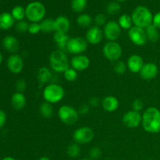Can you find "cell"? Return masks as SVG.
I'll list each match as a JSON object with an SVG mask.
<instances>
[{
  "label": "cell",
  "instance_id": "cell-15",
  "mask_svg": "<svg viewBox=\"0 0 160 160\" xmlns=\"http://www.w3.org/2000/svg\"><path fill=\"white\" fill-rule=\"evenodd\" d=\"M70 66L77 71H84L90 66V59L84 54L77 55L72 57L70 61Z\"/></svg>",
  "mask_w": 160,
  "mask_h": 160
},
{
  "label": "cell",
  "instance_id": "cell-21",
  "mask_svg": "<svg viewBox=\"0 0 160 160\" xmlns=\"http://www.w3.org/2000/svg\"><path fill=\"white\" fill-rule=\"evenodd\" d=\"M27 99L25 95L22 92H16L12 95L11 104L12 108L16 110H21L26 106Z\"/></svg>",
  "mask_w": 160,
  "mask_h": 160
},
{
  "label": "cell",
  "instance_id": "cell-18",
  "mask_svg": "<svg viewBox=\"0 0 160 160\" xmlns=\"http://www.w3.org/2000/svg\"><path fill=\"white\" fill-rule=\"evenodd\" d=\"M70 38L67 34V33L60 32V31H55L53 34V41L56 44L58 49L62 50L67 52V44Z\"/></svg>",
  "mask_w": 160,
  "mask_h": 160
},
{
  "label": "cell",
  "instance_id": "cell-12",
  "mask_svg": "<svg viewBox=\"0 0 160 160\" xmlns=\"http://www.w3.org/2000/svg\"><path fill=\"white\" fill-rule=\"evenodd\" d=\"M122 122L128 128H137L142 125V114L134 110H129L122 117Z\"/></svg>",
  "mask_w": 160,
  "mask_h": 160
},
{
  "label": "cell",
  "instance_id": "cell-52",
  "mask_svg": "<svg viewBox=\"0 0 160 160\" xmlns=\"http://www.w3.org/2000/svg\"><path fill=\"white\" fill-rule=\"evenodd\" d=\"M148 160H153V159H148Z\"/></svg>",
  "mask_w": 160,
  "mask_h": 160
},
{
  "label": "cell",
  "instance_id": "cell-26",
  "mask_svg": "<svg viewBox=\"0 0 160 160\" xmlns=\"http://www.w3.org/2000/svg\"><path fill=\"white\" fill-rule=\"evenodd\" d=\"M39 112L42 117L45 119H49L54 114V109H53L52 104L48 103L47 102H44L40 105L39 107Z\"/></svg>",
  "mask_w": 160,
  "mask_h": 160
},
{
  "label": "cell",
  "instance_id": "cell-13",
  "mask_svg": "<svg viewBox=\"0 0 160 160\" xmlns=\"http://www.w3.org/2000/svg\"><path fill=\"white\" fill-rule=\"evenodd\" d=\"M104 38L103 30L101 29L100 27L92 26L87 31L85 34V39L88 43L91 45H96L99 44L102 41Z\"/></svg>",
  "mask_w": 160,
  "mask_h": 160
},
{
  "label": "cell",
  "instance_id": "cell-47",
  "mask_svg": "<svg viewBox=\"0 0 160 160\" xmlns=\"http://www.w3.org/2000/svg\"><path fill=\"white\" fill-rule=\"evenodd\" d=\"M39 160H50V159L48 157H47V156H42V157H41Z\"/></svg>",
  "mask_w": 160,
  "mask_h": 160
},
{
  "label": "cell",
  "instance_id": "cell-1",
  "mask_svg": "<svg viewBox=\"0 0 160 160\" xmlns=\"http://www.w3.org/2000/svg\"><path fill=\"white\" fill-rule=\"evenodd\" d=\"M143 129L150 134L160 132V110L156 107H148L142 113Z\"/></svg>",
  "mask_w": 160,
  "mask_h": 160
},
{
  "label": "cell",
  "instance_id": "cell-50",
  "mask_svg": "<svg viewBox=\"0 0 160 160\" xmlns=\"http://www.w3.org/2000/svg\"><path fill=\"white\" fill-rule=\"evenodd\" d=\"M117 2H125V1H128V0H117Z\"/></svg>",
  "mask_w": 160,
  "mask_h": 160
},
{
  "label": "cell",
  "instance_id": "cell-27",
  "mask_svg": "<svg viewBox=\"0 0 160 160\" xmlns=\"http://www.w3.org/2000/svg\"><path fill=\"white\" fill-rule=\"evenodd\" d=\"M145 33H146L148 41L151 42H156L159 39V29L154 26L153 24L149 25L145 28Z\"/></svg>",
  "mask_w": 160,
  "mask_h": 160
},
{
  "label": "cell",
  "instance_id": "cell-42",
  "mask_svg": "<svg viewBox=\"0 0 160 160\" xmlns=\"http://www.w3.org/2000/svg\"><path fill=\"white\" fill-rule=\"evenodd\" d=\"M89 110H90V106L89 105L82 104L80 106L79 109H78V112L81 115H85V114L88 113Z\"/></svg>",
  "mask_w": 160,
  "mask_h": 160
},
{
  "label": "cell",
  "instance_id": "cell-28",
  "mask_svg": "<svg viewBox=\"0 0 160 160\" xmlns=\"http://www.w3.org/2000/svg\"><path fill=\"white\" fill-rule=\"evenodd\" d=\"M118 23L120 25V28L121 29L124 30H130L134 24H133L132 18H131V16L128 15V14H122L120 17H119L118 20Z\"/></svg>",
  "mask_w": 160,
  "mask_h": 160
},
{
  "label": "cell",
  "instance_id": "cell-38",
  "mask_svg": "<svg viewBox=\"0 0 160 160\" xmlns=\"http://www.w3.org/2000/svg\"><path fill=\"white\" fill-rule=\"evenodd\" d=\"M102 150L98 147H93L89 152V157L91 159H98L101 156Z\"/></svg>",
  "mask_w": 160,
  "mask_h": 160
},
{
  "label": "cell",
  "instance_id": "cell-3",
  "mask_svg": "<svg viewBox=\"0 0 160 160\" xmlns=\"http://www.w3.org/2000/svg\"><path fill=\"white\" fill-rule=\"evenodd\" d=\"M70 60L67 52L56 49L49 56L50 68L56 73H64L70 67Z\"/></svg>",
  "mask_w": 160,
  "mask_h": 160
},
{
  "label": "cell",
  "instance_id": "cell-44",
  "mask_svg": "<svg viewBox=\"0 0 160 160\" xmlns=\"http://www.w3.org/2000/svg\"><path fill=\"white\" fill-rule=\"evenodd\" d=\"M6 122V113L5 111L0 109V128L4 127Z\"/></svg>",
  "mask_w": 160,
  "mask_h": 160
},
{
  "label": "cell",
  "instance_id": "cell-31",
  "mask_svg": "<svg viewBox=\"0 0 160 160\" xmlns=\"http://www.w3.org/2000/svg\"><path fill=\"white\" fill-rule=\"evenodd\" d=\"M88 5V0H72L71 9L75 12H81L85 9Z\"/></svg>",
  "mask_w": 160,
  "mask_h": 160
},
{
  "label": "cell",
  "instance_id": "cell-10",
  "mask_svg": "<svg viewBox=\"0 0 160 160\" xmlns=\"http://www.w3.org/2000/svg\"><path fill=\"white\" fill-rule=\"evenodd\" d=\"M103 34L104 37L108 42H117L121 34V28L118 22L115 20H109L103 27Z\"/></svg>",
  "mask_w": 160,
  "mask_h": 160
},
{
  "label": "cell",
  "instance_id": "cell-16",
  "mask_svg": "<svg viewBox=\"0 0 160 160\" xmlns=\"http://www.w3.org/2000/svg\"><path fill=\"white\" fill-rule=\"evenodd\" d=\"M158 73H159V69H158L157 65L154 62H150L144 64L139 73L142 79L145 81H151L156 78Z\"/></svg>",
  "mask_w": 160,
  "mask_h": 160
},
{
  "label": "cell",
  "instance_id": "cell-14",
  "mask_svg": "<svg viewBox=\"0 0 160 160\" xmlns=\"http://www.w3.org/2000/svg\"><path fill=\"white\" fill-rule=\"evenodd\" d=\"M23 60L18 54H12L7 59L6 66L11 73L14 74L20 73L23 69Z\"/></svg>",
  "mask_w": 160,
  "mask_h": 160
},
{
  "label": "cell",
  "instance_id": "cell-2",
  "mask_svg": "<svg viewBox=\"0 0 160 160\" xmlns=\"http://www.w3.org/2000/svg\"><path fill=\"white\" fill-rule=\"evenodd\" d=\"M133 24L145 29L147 27L152 24L153 14L151 10L145 6H138L131 13Z\"/></svg>",
  "mask_w": 160,
  "mask_h": 160
},
{
  "label": "cell",
  "instance_id": "cell-49",
  "mask_svg": "<svg viewBox=\"0 0 160 160\" xmlns=\"http://www.w3.org/2000/svg\"><path fill=\"white\" fill-rule=\"evenodd\" d=\"M81 160H92V159H91L90 158H84V159H81Z\"/></svg>",
  "mask_w": 160,
  "mask_h": 160
},
{
  "label": "cell",
  "instance_id": "cell-39",
  "mask_svg": "<svg viewBox=\"0 0 160 160\" xmlns=\"http://www.w3.org/2000/svg\"><path fill=\"white\" fill-rule=\"evenodd\" d=\"M41 26L39 23H30L28 32L31 34H37L41 32Z\"/></svg>",
  "mask_w": 160,
  "mask_h": 160
},
{
  "label": "cell",
  "instance_id": "cell-20",
  "mask_svg": "<svg viewBox=\"0 0 160 160\" xmlns=\"http://www.w3.org/2000/svg\"><path fill=\"white\" fill-rule=\"evenodd\" d=\"M2 46L6 51L9 52L15 53L17 52L20 48V44H19V41L16 37L12 35H7L3 38Z\"/></svg>",
  "mask_w": 160,
  "mask_h": 160
},
{
  "label": "cell",
  "instance_id": "cell-32",
  "mask_svg": "<svg viewBox=\"0 0 160 160\" xmlns=\"http://www.w3.org/2000/svg\"><path fill=\"white\" fill-rule=\"evenodd\" d=\"M67 153L69 157L73 158V159L78 157L80 153H81V147H80V145H78V143L70 144L67 147Z\"/></svg>",
  "mask_w": 160,
  "mask_h": 160
},
{
  "label": "cell",
  "instance_id": "cell-51",
  "mask_svg": "<svg viewBox=\"0 0 160 160\" xmlns=\"http://www.w3.org/2000/svg\"><path fill=\"white\" fill-rule=\"evenodd\" d=\"M106 160H112V159H106Z\"/></svg>",
  "mask_w": 160,
  "mask_h": 160
},
{
  "label": "cell",
  "instance_id": "cell-17",
  "mask_svg": "<svg viewBox=\"0 0 160 160\" xmlns=\"http://www.w3.org/2000/svg\"><path fill=\"white\" fill-rule=\"evenodd\" d=\"M144 59L140 55L133 54L130 56L127 61L128 69L133 73H140L141 70L143 67Z\"/></svg>",
  "mask_w": 160,
  "mask_h": 160
},
{
  "label": "cell",
  "instance_id": "cell-37",
  "mask_svg": "<svg viewBox=\"0 0 160 160\" xmlns=\"http://www.w3.org/2000/svg\"><path fill=\"white\" fill-rule=\"evenodd\" d=\"M29 23L26 20H20L16 23V30L20 33H25L28 31Z\"/></svg>",
  "mask_w": 160,
  "mask_h": 160
},
{
  "label": "cell",
  "instance_id": "cell-34",
  "mask_svg": "<svg viewBox=\"0 0 160 160\" xmlns=\"http://www.w3.org/2000/svg\"><path fill=\"white\" fill-rule=\"evenodd\" d=\"M63 77L66 81H69V82H73V81H76L78 77V71L72 67H69L63 73Z\"/></svg>",
  "mask_w": 160,
  "mask_h": 160
},
{
  "label": "cell",
  "instance_id": "cell-8",
  "mask_svg": "<svg viewBox=\"0 0 160 160\" xmlns=\"http://www.w3.org/2000/svg\"><path fill=\"white\" fill-rule=\"evenodd\" d=\"M94 131L89 127H81L77 128L73 134V139L78 145L88 144L94 139Z\"/></svg>",
  "mask_w": 160,
  "mask_h": 160
},
{
  "label": "cell",
  "instance_id": "cell-23",
  "mask_svg": "<svg viewBox=\"0 0 160 160\" xmlns=\"http://www.w3.org/2000/svg\"><path fill=\"white\" fill-rule=\"evenodd\" d=\"M15 23V20L12 14L9 12H4L0 13V30L6 31L12 28Z\"/></svg>",
  "mask_w": 160,
  "mask_h": 160
},
{
  "label": "cell",
  "instance_id": "cell-45",
  "mask_svg": "<svg viewBox=\"0 0 160 160\" xmlns=\"http://www.w3.org/2000/svg\"><path fill=\"white\" fill-rule=\"evenodd\" d=\"M99 99H98L97 97H92V98L89 99L88 105L91 106H93V107H97V106L99 105Z\"/></svg>",
  "mask_w": 160,
  "mask_h": 160
},
{
  "label": "cell",
  "instance_id": "cell-22",
  "mask_svg": "<svg viewBox=\"0 0 160 160\" xmlns=\"http://www.w3.org/2000/svg\"><path fill=\"white\" fill-rule=\"evenodd\" d=\"M56 31L67 33L70 28V21L65 16H59L55 19Z\"/></svg>",
  "mask_w": 160,
  "mask_h": 160
},
{
  "label": "cell",
  "instance_id": "cell-40",
  "mask_svg": "<svg viewBox=\"0 0 160 160\" xmlns=\"http://www.w3.org/2000/svg\"><path fill=\"white\" fill-rule=\"evenodd\" d=\"M143 108H144V103L142 100L139 99V98H136V99H134V101H133L132 110L140 112L143 109Z\"/></svg>",
  "mask_w": 160,
  "mask_h": 160
},
{
  "label": "cell",
  "instance_id": "cell-41",
  "mask_svg": "<svg viewBox=\"0 0 160 160\" xmlns=\"http://www.w3.org/2000/svg\"><path fill=\"white\" fill-rule=\"evenodd\" d=\"M27 88V84L25 82L24 80H19L16 83V88H17V92H22L23 93V91H25Z\"/></svg>",
  "mask_w": 160,
  "mask_h": 160
},
{
  "label": "cell",
  "instance_id": "cell-36",
  "mask_svg": "<svg viewBox=\"0 0 160 160\" xmlns=\"http://www.w3.org/2000/svg\"><path fill=\"white\" fill-rule=\"evenodd\" d=\"M94 22L95 23V26L104 27L105 24L107 23L106 16L104 13H98L94 18Z\"/></svg>",
  "mask_w": 160,
  "mask_h": 160
},
{
  "label": "cell",
  "instance_id": "cell-6",
  "mask_svg": "<svg viewBox=\"0 0 160 160\" xmlns=\"http://www.w3.org/2000/svg\"><path fill=\"white\" fill-rule=\"evenodd\" d=\"M78 110L69 105H63L58 109V117L62 123L66 125H73L79 118Z\"/></svg>",
  "mask_w": 160,
  "mask_h": 160
},
{
  "label": "cell",
  "instance_id": "cell-4",
  "mask_svg": "<svg viewBox=\"0 0 160 160\" xmlns=\"http://www.w3.org/2000/svg\"><path fill=\"white\" fill-rule=\"evenodd\" d=\"M42 95L45 102L55 104L62 101L65 96V90L60 84L56 83H49L44 88Z\"/></svg>",
  "mask_w": 160,
  "mask_h": 160
},
{
  "label": "cell",
  "instance_id": "cell-9",
  "mask_svg": "<svg viewBox=\"0 0 160 160\" xmlns=\"http://www.w3.org/2000/svg\"><path fill=\"white\" fill-rule=\"evenodd\" d=\"M88 42L85 38L82 37H74L70 38L67 44V52L74 56L81 55L87 50Z\"/></svg>",
  "mask_w": 160,
  "mask_h": 160
},
{
  "label": "cell",
  "instance_id": "cell-24",
  "mask_svg": "<svg viewBox=\"0 0 160 160\" xmlns=\"http://www.w3.org/2000/svg\"><path fill=\"white\" fill-rule=\"evenodd\" d=\"M52 72L50 71L49 69L47 68V67H41L38 70V71L37 78L40 86L49 82L52 80Z\"/></svg>",
  "mask_w": 160,
  "mask_h": 160
},
{
  "label": "cell",
  "instance_id": "cell-30",
  "mask_svg": "<svg viewBox=\"0 0 160 160\" xmlns=\"http://www.w3.org/2000/svg\"><path fill=\"white\" fill-rule=\"evenodd\" d=\"M92 17L88 13H81L77 18V23L81 28H88L92 23Z\"/></svg>",
  "mask_w": 160,
  "mask_h": 160
},
{
  "label": "cell",
  "instance_id": "cell-11",
  "mask_svg": "<svg viewBox=\"0 0 160 160\" xmlns=\"http://www.w3.org/2000/svg\"><path fill=\"white\" fill-rule=\"evenodd\" d=\"M128 37L131 42L137 46H142L148 42L145 30L139 27L133 26L128 30Z\"/></svg>",
  "mask_w": 160,
  "mask_h": 160
},
{
  "label": "cell",
  "instance_id": "cell-19",
  "mask_svg": "<svg viewBox=\"0 0 160 160\" xmlns=\"http://www.w3.org/2000/svg\"><path fill=\"white\" fill-rule=\"evenodd\" d=\"M119 106H120V102H119L118 98L112 95L105 97L102 101V106L106 112H115L119 108Z\"/></svg>",
  "mask_w": 160,
  "mask_h": 160
},
{
  "label": "cell",
  "instance_id": "cell-5",
  "mask_svg": "<svg viewBox=\"0 0 160 160\" xmlns=\"http://www.w3.org/2000/svg\"><path fill=\"white\" fill-rule=\"evenodd\" d=\"M26 18L31 23H40L45 19L46 14V9L43 3L39 1H34L30 2L25 7Z\"/></svg>",
  "mask_w": 160,
  "mask_h": 160
},
{
  "label": "cell",
  "instance_id": "cell-7",
  "mask_svg": "<svg viewBox=\"0 0 160 160\" xmlns=\"http://www.w3.org/2000/svg\"><path fill=\"white\" fill-rule=\"evenodd\" d=\"M103 56L109 61L117 62L120 60L123 53V49L117 42H107L102 48Z\"/></svg>",
  "mask_w": 160,
  "mask_h": 160
},
{
  "label": "cell",
  "instance_id": "cell-43",
  "mask_svg": "<svg viewBox=\"0 0 160 160\" xmlns=\"http://www.w3.org/2000/svg\"><path fill=\"white\" fill-rule=\"evenodd\" d=\"M152 24L158 29H160V11L153 15Z\"/></svg>",
  "mask_w": 160,
  "mask_h": 160
},
{
  "label": "cell",
  "instance_id": "cell-35",
  "mask_svg": "<svg viewBox=\"0 0 160 160\" xmlns=\"http://www.w3.org/2000/svg\"><path fill=\"white\" fill-rule=\"evenodd\" d=\"M114 71L117 74L122 75L127 71L128 70V66L127 63H125L122 60H118L115 62L114 64Z\"/></svg>",
  "mask_w": 160,
  "mask_h": 160
},
{
  "label": "cell",
  "instance_id": "cell-25",
  "mask_svg": "<svg viewBox=\"0 0 160 160\" xmlns=\"http://www.w3.org/2000/svg\"><path fill=\"white\" fill-rule=\"evenodd\" d=\"M41 31L44 33H52L56 31L55 28V19L45 18L40 22Z\"/></svg>",
  "mask_w": 160,
  "mask_h": 160
},
{
  "label": "cell",
  "instance_id": "cell-29",
  "mask_svg": "<svg viewBox=\"0 0 160 160\" xmlns=\"http://www.w3.org/2000/svg\"><path fill=\"white\" fill-rule=\"evenodd\" d=\"M11 14H12L14 20H17V22L20 21V20H23L26 17L25 8L21 6H16L15 7L12 8V11H11Z\"/></svg>",
  "mask_w": 160,
  "mask_h": 160
},
{
  "label": "cell",
  "instance_id": "cell-46",
  "mask_svg": "<svg viewBox=\"0 0 160 160\" xmlns=\"http://www.w3.org/2000/svg\"><path fill=\"white\" fill-rule=\"evenodd\" d=\"M2 160H16L15 159H14V158H12V157H10V156H7V157H5V158H3L2 159Z\"/></svg>",
  "mask_w": 160,
  "mask_h": 160
},
{
  "label": "cell",
  "instance_id": "cell-48",
  "mask_svg": "<svg viewBox=\"0 0 160 160\" xmlns=\"http://www.w3.org/2000/svg\"><path fill=\"white\" fill-rule=\"evenodd\" d=\"M2 59H3L2 55V53L0 52V64H1L2 62Z\"/></svg>",
  "mask_w": 160,
  "mask_h": 160
},
{
  "label": "cell",
  "instance_id": "cell-33",
  "mask_svg": "<svg viewBox=\"0 0 160 160\" xmlns=\"http://www.w3.org/2000/svg\"><path fill=\"white\" fill-rule=\"evenodd\" d=\"M120 9H121V6L117 1L110 2L106 6V12L109 15H115L120 12Z\"/></svg>",
  "mask_w": 160,
  "mask_h": 160
}]
</instances>
